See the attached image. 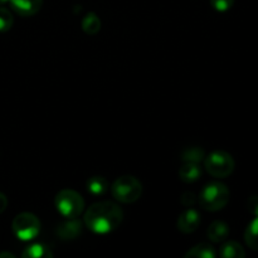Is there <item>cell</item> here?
<instances>
[{
	"mask_svg": "<svg viewBox=\"0 0 258 258\" xmlns=\"http://www.w3.org/2000/svg\"><path fill=\"white\" fill-rule=\"evenodd\" d=\"M86 188L92 196H102L108 190L110 185L107 179L103 176H92L86 181Z\"/></svg>",
	"mask_w": 258,
	"mask_h": 258,
	"instance_id": "5bb4252c",
	"label": "cell"
},
{
	"mask_svg": "<svg viewBox=\"0 0 258 258\" xmlns=\"http://www.w3.org/2000/svg\"><path fill=\"white\" fill-rule=\"evenodd\" d=\"M8 207V198L5 197V194L0 193V214L7 209Z\"/></svg>",
	"mask_w": 258,
	"mask_h": 258,
	"instance_id": "603a6c76",
	"label": "cell"
},
{
	"mask_svg": "<svg viewBox=\"0 0 258 258\" xmlns=\"http://www.w3.org/2000/svg\"><path fill=\"white\" fill-rule=\"evenodd\" d=\"M82 231V224L77 218H67L58 226L57 233L62 239H73L80 236Z\"/></svg>",
	"mask_w": 258,
	"mask_h": 258,
	"instance_id": "9c48e42d",
	"label": "cell"
},
{
	"mask_svg": "<svg viewBox=\"0 0 258 258\" xmlns=\"http://www.w3.org/2000/svg\"><path fill=\"white\" fill-rule=\"evenodd\" d=\"M82 29L86 34L95 35L101 29V20L95 13H88L82 20Z\"/></svg>",
	"mask_w": 258,
	"mask_h": 258,
	"instance_id": "e0dca14e",
	"label": "cell"
},
{
	"mask_svg": "<svg viewBox=\"0 0 258 258\" xmlns=\"http://www.w3.org/2000/svg\"><path fill=\"white\" fill-rule=\"evenodd\" d=\"M202 175V170L198 164L184 163V165L179 169V178L184 183H194Z\"/></svg>",
	"mask_w": 258,
	"mask_h": 258,
	"instance_id": "7c38bea8",
	"label": "cell"
},
{
	"mask_svg": "<svg viewBox=\"0 0 258 258\" xmlns=\"http://www.w3.org/2000/svg\"><path fill=\"white\" fill-rule=\"evenodd\" d=\"M209 2H211L212 8L219 13L228 12L234 4V0H209Z\"/></svg>",
	"mask_w": 258,
	"mask_h": 258,
	"instance_id": "ffe728a7",
	"label": "cell"
},
{
	"mask_svg": "<svg viewBox=\"0 0 258 258\" xmlns=\"http://www.w3.org/2000/svg\"><path fill=\"white\" fill-rule=\"evenodd\" d=\"M207 236L214 243L224 242L227 239V237L229 236L228 224L222 221L212 222L211 226L208 227V231H207Z\"/></svg>",
	"mask_w": 258,
	"mask_h": 258,
	"instance_id": "30bf717a",
	"label": "cell"
},
{
	"mask_svg": "<svg viewBox=\"0 0 258 258\" xmlns=\"http://www.w3.org/2000/svg\"><path fill=\"white\" fill-rule=\"evenodd\" d=\"M111 193L120 203H135L143 196V184L135 176L122 175L113 181L111 185Z\"/></svg>",
	"mask_w": 258,
	"mask_h": 258,
	"instance_id": "3957f363",
	"label": "cell"
},
{
	"mask_svg": "<svg viewBox=\"0 0 258 258\" xmlns=\"http://www.w3.org/2000/svg\"><path fill=\"white\" fill-rule=\"evenodd\" d=\"M0 258H15V256L10 252H0Z\"/></svg>",
	"mask_w": 258,
	"mask_h": 258,
	"instance_id": "cb8c5ba5",
	"label": "cell"
},
{
	"mask_svg": "<svg viewBox=\"0 0 258 258\" xmlns=\"http://www.w3.org/2000/svg\"><path fill=\"white\" fill-rule=\"evenodd\" d=\"M229 189L221 181H212L202 189L199 194V204L209 212H218L223 209L229 202Z\"/></svg>",
	"mask_w": 258,
	"mask_h": 258,
	"instance_id": "7a4b0ae2",
	"label": "cell"
},
{
	"mask_svg": "<svg viewBox=\"0 0 258 258\" xmlns=\"http://www.w3.org/2000/svg\"><path fill=\"white\" fill-rule=\"evenodd\" d=\"M12 229L15 237L20 241H32L39 234L40 232V221L37 216L33 213H20L13 219Z\"/></svg>",
	"mask_w": 258,
	"mask_h": 258,
	"instance_id": "8992f818",
	"label": "cell"
},
{
	"mask_svg": "<svg viewBox=\"0 0 258 258\" xmlns=\"http://www.w3.org/2000/svg\"><path fill=\"white\" fill-rule=\"evenodd\" d=\"M9 4L20 17H32L39 12L43 0H10Z\"/></svg>",
	"mask_w": 258,
	"mask_h": 258,
	"instance_id": "ba28073f",
	"label": "cell"
},
{
	"mask_svg": "<svg viewBox=\"0 0 258 258\" xmlns=\"http://www.w3.org/2000/svg\"><path fill=\"white\" fill-rule=\"evenodd\" d=\"M197 196L194 193H191V191H186V193H184L183 196H181V204L185 207H189V206H193L194 203L197 202Z\"/></svg>",
	"mask_w": 258,
	"mask_h": 258,
	"instance_id": "44dd1931",
	"label": "cell"
},
{
	"mask_svg": "<svg viewBox=\"0 0 258 258\" xmlns=\"http://www.w3.org/2000/svg\"><path fill=\"white\" fill-rule=\"evenodd\" d=\"M54 204L57 211L64 218H77L85 211V199L73 189H62L55 196Z\"/></svg>",
	"mask_w": 258,
	"mask_h": 258,
	"instance_id": "277c9868",
	"label": "cell"
},
{
	"mask_svg": "<svg viewBox=\"0 0 258 258\" xmlns=\"http://www.w3.org/2000/svg\"><path fill=\"white\" fill-rule=\"evenodd\" d=\"M248 209L254 216H258V197H252L248 201Z\"/></svg>",
	"mask_w": 258,
	"mask_h": 258,
	"instance_id": "7402d4cb",
	"label": "cell"
},
{
	"mask_svg": "<svg viewBox=\"0 0 258 258\" xmlns=\"http://www.w3.org/2000/svg\"><path fill=\"white\" fill-rule=\"evenodd\" d=\"M199 224H201V214L193 208L184 211L179 216L178 222H176V227L184 234H190L196 232L198 229Z\"/></svg>",
	"mask_w": 258,
	"mask_h": 258,
	"instance_id": "52a82bcc",
	"label": "cell"
},
{
	"mask_svg": "<svg viewBox=\"0 0 258 258\" xmlns=\"http://www.w3.org/2000/svg\"><path fill=\"white\" fill-rule=\"evenodd\" d=\"M122 209L112 202H98L88 207L85 213V224L96 234H108L121 226Z\"/></svg>",
	"mask_w": 258,
	"mask_h": 258,
	"instance_id": "6da1fadb",
	"label": "cell"
},
{
	"mask_svg": "<svg viewBox=\"0 0 258 258\" xmlns=\"http://www.w3.org/2000/svg\"><path fill=\"white\" fill-rule=\"evenodd\" d=\"M13 24H14V18L10 10L0 7V33H5L12 29Z\"/></svg>",
	"mask_w": 258,
	"mask_h": 258,
	"instance_id": "d6986e66",
	"label": "cell"
},
{
	"mask_svg": "<svg viewBox=\"0 0 258 258\" xmlns=\"http://www.w3.org/2000/svg\"><path fill=\"white\" fill-rule=\"evenodd\" d=\"M10 0H0V7H4L5 4H9Z\"/></svg>",
	"mask_w": 258,
	"mask_h": 258,
	"instance_id": "d4e9b609",
	"label": "cell"
},
{
	"mask_svg": "<svg viewBox=\"0 0 258 258\" xmlns=\"http://www.w3.org/2000/svg\"><path fill=\"white\" fill-rule=\"evenodd\" d=\"M219 256L221 258H246V252L238 242L228 241L222 244Z\"/></svg>",
	"mask_w": 258,
	"mask_h": 258,
	"instance_id": "8fae6325",
	"label": "cell"
},
{
	"mask_svg": "<svg viewBox=\"0 0 258 258\" xmlns=\"http://www.w3.org/2000/svg\"><path fill=\"white\" fill-rule=\"evenodd\" d=\"M204 168L213 178L222 179L231 175L236 168L233 156L223 150H216L204 159Z\"/></svg>",
	"mask_w": 258,
	"mask_h": 258,
	"instance_id": "5b68a950",
	"label": "cell"
},
{
	"mask_svg": "<svg viewBox=\"0 0 258 258\" xmlns=\"http://www.w3.org/2000/svg\"><path fill=\"white\" fill-rule=\"evenodd\" d=\"M184 258H217V254L211 244L201 243L189 249Z\"/></svg>",
	"mask_w": 258,
	"mask_h": 258,
	"instance_id": "9a60e30c",
	"label": "cell"
},
{
	"mask_svg": "<svg viewBox=\"0 0 258 258\" xmlns=\"http://www.w3.org/2000/svg\"><path fill=\"white\" fill-rule=\"evenodd\" d=\"M22 258H53V253L45 244L33 243L23 251Z\"/></svg>",
	"mask_w": 258,
	"mask_h": 258,
	"instance_id": "4fadbf2b",
	"label": "cell"
},
{
	"mask_svg": "<svg viewBox=\"0 0 258 258\" xmlns=\"http://www.w3.org/2000/svg\"><path fill=\"white\" fill-rule=\"evenodd\" d=\"M244 241L251 249L258 251V216L252 219L244 231Z\"/></svg>",
	"mask_w": 258,
	"mask_h": 258,
	"instance_id": "2e32d148",
	"label": "cell"
},
{
	"mask_svg": "<svg viewBox=\"0 0 258 258\" xmlns=\"http://www.w3.org/2000/svg\"><path fill=\"white\" fill-rule=\"evenodd\" d=\"M204 158H206L204 150L202 148H197V146L184 149L183 153H181V160H183L184 163L198 164L201 163Z\"/></svg>",
	"mask_w": 258,
	"mask_h": 258,
	"instance_id": "ac0fdd59",
	"label": "cell"
}]
</instances>
